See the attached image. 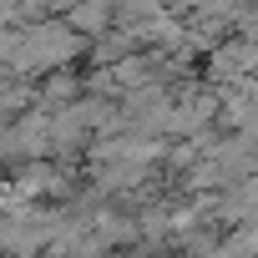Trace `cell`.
<instances>
[{
	"label": "cell",
	"mask_w": 258,
	"mask_h": 258,
	"mask_svg": "<svg viewBox=\"0 0 258 258\" xmlns=\"http://www.w3.org/2000/svg\"><path fill=\"white\" fill-rule=\"evenodd\" d=\"M76 51V41L61 26H31L21 41H11V61L16 66H56Z\"/></svg>",
	"instance_id": "obj_1"
}]
</instances>
